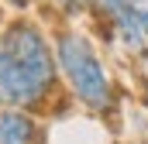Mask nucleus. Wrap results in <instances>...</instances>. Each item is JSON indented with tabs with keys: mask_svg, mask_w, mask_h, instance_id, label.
Here are the masks:
<instances>
[{
	"mask_svg": "<svg viewBox=\"0 0 148 144\" xmlns=\"http://www.w3.org/2000/svg\"><path fill=\"white\" fill-rule=\"evenodd\" d=\"M0 144H35V120L21 110L0 113Z\"/></svg>",
	"mask_w": 148,
	"mask_h": 144,
	"instance_id": "7ed1b4c3",
	"label": "nucleus"
},
{
	"mask_svg": "<svg viewBox=\"0 0 148 144\" xmlns=\"http://www.w3.org/2000/svg\"><path fill=\"white\" fill-rule=\"evenodd\" d=\"M10 3H17V7H24V3H28V0H10Z\"/></svg>",
	"mask_w": 148,
	"mask_h": 144,
	"instance_id": "423d86ee",
	"label": "nucleus"
},
{
	"mask_svg": "<svg viewBox=\"0 0 148 144\" xmlns=\"http://www.w3.org/2000/svg\"><path fill=\"white\" fill-rule=\"evenodd\" d=\"M59 3H62V7H69V10H76V7H86L90 0H59Z\"/></svg>",
	"mask_w": 148,
	"mask_h": 144,
	"instance_id": "20e7f679",
	"label": "nucleus"
},
{
	"mask_svg": "<svg viewBox=\"0 0 148 144\" xmlns=\"http://www.w3.org/2000/svg\"><path fill=\"white\" fill-rule=\"evenodd\" d=\"M55 58H59V69L66 72L73 93L90 110H110L114 107L110 75H107L103 62L97 58V52L90 48V41L83 35H73V31L59 35V41H55Z\"/></svg>",
	"mask_w": 148,
	"mask_h": 144,
	"instance_id": "f03ea898",
	"label": "nucleus"
},
{
	"mask_svg": "<svg viewBox=\"0 0 148 144\" xmlns=\"http://www.w3.org/2000/svg\"><path fill=\"white\" fill-rule=\"evenodd\" d=\"M55 86V58L31 21H14L0 35V103L24 110L41 103Z\"/></svg>",
	"mask_w": 148,
	"mask_h": 144,
	"instance_id": "f257e3e1",
	"label": "nucleus"
},
{
	"mask_svg": "<svg viewBox=\"0 0 148 144\" xmlns=\"http://www.w3.org/2000/svg\"><path fill=\"white\" fill-rule=\"evenodd\" d=\"M145 103H148V82H145Z\"/></svg>",
	"mask_w": 148,
	"mask_h": 144,
	"instance_id": "0eeeda50",
	"label": "nucleus"
},
{
	"mask_svg": "<svg viewBox=\"0 0 148 144\" xmlns=\"http://www.w3.org/2000/svg\"><path fill=\"white\" fill-rule=\"evenodd\" d=\"M141 24H145V35H148V14H145V17H141Z\"/></svg>",
	"mask_w": 148,
	"mask_h": 144,
	"instance_id": "39448f33",
	"label": "nucleus"
}]
</instances>
